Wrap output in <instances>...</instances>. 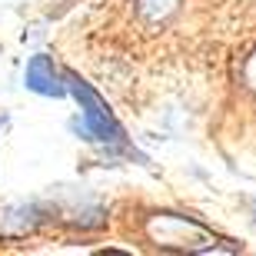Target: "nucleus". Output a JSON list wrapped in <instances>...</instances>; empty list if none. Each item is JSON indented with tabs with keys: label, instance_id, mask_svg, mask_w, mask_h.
<instances>
[{
	"label": "nucleus",
	"instance_id": "f257e3e1",
	"mask_svg": "<svg viewBox=\"0 0 256 256\" xmlns=\"http://www.w3.org/2000/svg\"><path fill=\"white\" fill-rule=\"evenodd\" d=\"M176 4H180V0H136L140 17L150 20V24H160V20H166L173 10H176Z\"/></svg>",
	"mask_w": 256,
	"mask_h": 256
},
{
	"label": "nucleus",
	"instance_id": "f03ea898",
	"mask_svg": "<svg viewBox=\"0 0 256 256\" xmlns=\"http://www.w3.org/2000/svg\"><path fill=\"white\" fill-rule=\"evenodd\" d=\"M246 84L256 90V57H250V64H246Z\"/></svg>",
	"mask_w": 256,
	"mask_h": 256
}]
</instances>
